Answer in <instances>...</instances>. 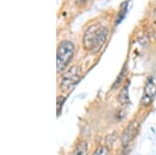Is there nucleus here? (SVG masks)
<instances>
[{
    "mask_svg": "<svg viewBox=\"0 0 156 155\" xmlns=\"http://www.w3.org/2000/svg\"><path fill=\"white\" fill-rule=\"evenodd\" d=\"M74 45L70 41H62L58 45L56 53V69L58 73L64 71L71 62L74 55Z\"/></svg>",
    "mask_w": 156,
    "mask_h": 155,
    "instance_id": "f03ea898",
    "label": "nucleus"
},
{
    "mask_svg": "<svg viewBox=\"0 0 156 155\" xmlns=\"http://www.w3.org/2000/svg\"><path fill=\"white\" fill-rule=\"evenodd\" d=\"M94 155H109V150L105 146H100L96 149Z\"/></svg>",
    "mask_w": 156,
    "mask_h": 155,
    "instance_id": "1a4fd4ad",
    "label": "nucleus"
},
{
    "mask_svg": "<svg viewBox=\"0 0 156 155\" xmlns=\"http://www.w3.org/2000/svg\"><path fill=\"white\" fill-rule=\"evenodd\" d=\"M81 77V69L79 66H72L68 71L62 75L60 87L64 92H71L75 86L78 83Z\"/></svg>",
    "mask_w": 156,
    "mask_h": 155,
    "instance_id": "7ed1b4c3",
    "label": "nucleus"
},
{
    "mask_svg": "<svg viewBox=\"0 0 156 155\" xmlns=\"http://www.w3.org/2000/svg\"><path fill=\"white\" fill-rule=\"evenodd\" d=\"M119 101L122 105H126L129 103V92H128V84H126L122 89L119 95Z\"/></svg>",
    "mask_w": 156,
    "mask_h": 155,
    "instance_id": "0eeeda50",
    "label": "nucleus"
},
{
    "mask_svg": "<svg viewBox=\"0 0 156 155\" xmlns=\"http://www.w3.org/2000/svg\"><path fill=\"white\" fill-rule=\"evenodd\" d=\"M84 2H87V0H76V3L79 4V5H82Z\"/></svg>",
    "mask_w": 156,
    "mask_h": 155,
    "instance_id": "9b49d317",
    "label": "nucleus"
},
{
    "mask_svg": "<svg viewBox=\"0 0 156 155\" xmlns=\"http://www.w3.org/2000/svg\"><path fill=\"white\" fill-rule=\"evenodd\" d=\"M107 33V28L100 23L90 25L85 30L83 36L84 48L87 50H90L94 53L99 52L106 41Z\"/></svg>",
    "mask_w": 156,
    "mask_h": 155,
    "instance_id": "f257e3e1",
    "label": "nucleus"
},
{
    "mask_svg": "<svg viewBox=\"0 0 156 155\" xmlns=\"http://www.w3.org/2000/svg\"><path fill=\"white\" fill-rule=\"evenodd\" d=\"M127 12V2H125V3L122 4V7H121V11H120V17L117 19V24L121 23V21H122L123 19H124L125 15H126Z\"/></svg>",
    "mask_w": 156,
    "mask_h": 155,
    "instance_id": "6e6552de",
    "label": "nucleus"
},
{
    "mask_svg": "<svg viewBox=\"0 0 156 155\" xmlns=\"http://www.w3.org/2000/svg\"><path fill=\"white\" fill-rule=\"evenodd\" d=\"M87 151H89L87 143L85 141H81L76 146L72 155H87Z\"/></svg>",
    "mask_w": 156,
    "mask_h": 155,
    "instance_id": "423d86ee",
    "label": "nucleus"
},
{
    "mask_svg": "<svg viewBox=\"0 0 156 155\" xmlns=\"http://www.w3.org/2000/svg\"><path fill=\"white\" fill-rule=\"evenodd\" d=\"M64 102H65L64 97H58V98H57V116H59V112L62 111V107Z\"/></svg>",
    "mask_w": 156,
    "mask_h": 155,
    "instance_id": "9d476101",
    "label": "nucleus"
},
{
    "mask_svg": "<svg viewBox=\"0 0 156 155\" xmlns=\"http://www.w3.org/2000/svg\"><path fill=\"white\" fill-rule=\"evenodd\" d=\"M156 96V78L152 77L148 80L147 84L145 86V94L143 97L142 102L145 104H149L152 99Z\"/></svg>",
    "mask_w": 156,
    "mask_h": 155,
    "instance_id": "39448f33",
    "label": "nucleus"
},
{
    "mask_svg": "<svg viewBox=\"0 0 156 155\" xmlns=\"http://www.w3.org/2000/svg\"><path fill=\"white\" fill-rule=\"evenodd\" d=\"M138 129H140V123H138V121H136V120L132 121L131 123L128 125L124 132H123L122 137H121V142H122L123 146L125 147L131 143L135 136L137 134Z\"/></svg>",
    "mask_w": 156,
    "mask_h": 155,
    "instance_id": "20e7f679",
    "label": "nucleus"
}]
</instances>
